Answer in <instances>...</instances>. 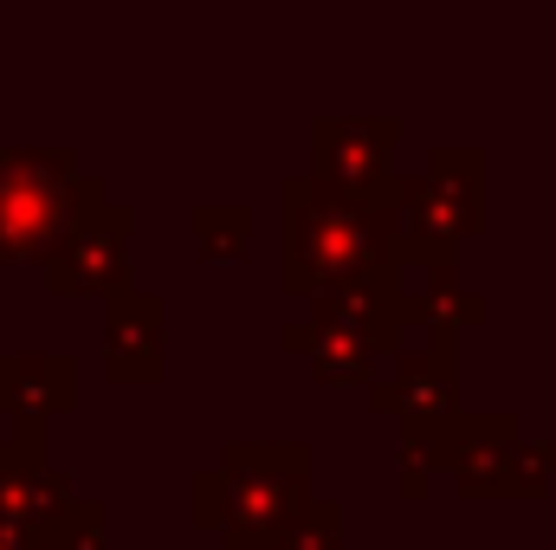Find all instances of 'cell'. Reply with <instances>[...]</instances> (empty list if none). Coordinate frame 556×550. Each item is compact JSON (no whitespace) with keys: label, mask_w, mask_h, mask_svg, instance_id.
<instances>
[{"label":"cell","mask_w":556,"mask_h":550,"mask_svg":"<svg viewBox=\"0 0 556 550\" xmlns=\"http://www.w3.org/2000/svg\"><path fill=\"white\" fill-rule=\"evenodd\" d=\"M104 376L117 389H149L168 376V304L162 291L130 285L104 298Z\"/></svg>","instance_id":"10"},{"label":"cell","mask_w":556,"mask_h":550,"mask_svg":"<svg viewBox=\"0 0 556 550\" xmlns=\"http://www.w3.org/2000/svg\"><path fill=\"white\" fill-rule=\"evenodd\" d=\"M311 479V440H227L220 460L188 479V518L214 532L220 550H278L317 499Z\"/></svg>","instance_id":"2"},{"label":"cell","mask_w":556,"mask_h":550,"mask_svg":"<svg viewBox=\"0 0 556 550\" xmlns=\"http://www.w3.org/2000/svg\"><path fill=\"white\" fill-rule=\"evenodd\" d=\"M556 479V440H525L518 414H459L446 427V486L459 499H544Z\"/></svg>","instance_id":"6"},{"label":"cell","mask_w":556,"mask_h":550,"mask_svg":"<svg viewBox=\"0 0 556 550\" xmlns=\"http://www.w3.org/2000/svg\"><path fill=\"white\" fill-rule=\"evenodd\" d=\"M395 291H402V324L408 330H433V337H453V343H459V330H479L492 317V298L459 278V260L453 266H408Z\"/></svg>","instance_id":"13"},{"label":"cell","mask_w":556,"mask_h":550,"mask_svg":"<svg viewBox=\"0 0 556 550\" xmlns=\"http://www.w3.org/2000/svg\"><path fill=\"white\" fill-rule=\"evenodd\" d=\"M91 168L78 149H0V266L39 260L46 240L78 214Z\"/></svg>","instance_id":"7"},{"label":"cell","mask_w":556,"mask_h":550,"mask_svg":"<svg viewBox=\"0 0 556 550\" xmlns=\"http://www.w3.org/2000/svg\"><path fill=\"white\" fill-rule=\"evenodd\" d=\"M72 505V479L52 466L46 440L0 434V525L13 532H52V518Z\"/></svg>","instance_id":"12"},{"label":"cell","mask_w":556,"mask_h":550,"mask_svg":"<svg viewBox=\"0 0 556 550\" xmlns=\"http://www.w3.org/2000/svg\"><path fill=\"white\" fill-rule=\"evenodd\" d=\"M376 414L395 421V434H440L459 421V363H453V337L408 330L395 343V357L363 383Z\"/></svg>","instance_id":"8"},{"label":"cell","mask_w":556,"mask_h":550,"mask_svg":"<svg viewBox=\"0 0 556 550\" xmlns=\"http://www.w3.org/2000/svg\"><path fill=\"white\" fill-rule=\"evenodd\" d=\"M188 240L201 260H247L253 253V208L247 201H201L188 214Z\"/></svg>","instance_id":"14"},{"label":"cell","mask_w":556,"mask_h":550,"mask_svg":"<svg viewBox=\"0 0 556 550\" xmlns=\"http://www.w3.org/2000/svg\"><path fill=\"white\" fill-rule=\"evenodd\" d=\"M433 479H446V427L440 434H395V492L420 505L433 492Z\"/></svg>","instance_id":"15"},{"label":"cell","mask_w":556,"mask_h":550,"mask_svg":"<svg viewBox=\"0 0 556 550\" xmlns=\"http://www.w3.org/2000/svg\"><path fill=\"white\" fill-rule=\"evenodd\" d=\"M78 402V357L72 350H0V414L13 434L46 440V427Z\"/></svg>","instance_id":"11"},{"label":"cell","mask_w":556,"mask_h":550,"mask_svg":"<svg viewBox=\"0 0 556 550\" xmlns=\"http://www.w3.org/2000/svg\"><path fill=\"white\" fill-rule=\"evenodd\" d=\"M130 240H137V208L117 201L104 175H91L78 214H72V221L46 240V253H39L46 291H52V298H117V291H130V285H137Z\"/></svg>","instance_id":"5"},{"label":"cell","mask_w":556,"mask_h":550,"mask_svg":"<svg viewBox=\"0 0 556 550\" xmlns=\"http://www.w3.org/2000/svg\"><path fill=\"white\" fill-rule=\"evenodd\" d=\"M0 550H52V545H46V532H13V525H0Z\"/></svg>","instance_id":"18"},{"label":"cell","mask_w":556,"mask_h":550,"mask_svg":"<svg viewBox=\"0 0 556 550\" xmlns=\"http://www.w3.org/2000/svg\"><path fill=\"white\" fill-rule=\"evenodd\" d=\"M492 221V155L472 142L427 149L415 175H395V227H402V273L453 266L466 240Z\"/></svg>","instance_id":"4"},{"label":"cell","mask_w":556,"mask_h":550,"mask_svg":"<svg viewBox=\"0 0 556 550\" xmlns=\"http://www.w3.org/2000/svg\"><path fill=\"white\" fill-rule=\"evenodd\" d=\"M278 550H343V505L337 499H311L304 518L291 525V538Z\"/></svg>","instance_id":"17"},{"label":"cell","mask_w":556,"mask_h":550,"mask_svg":"<svg viewBox=\"0 0 556 550\" xmlns=\"http://www.w3.org/2000/svg\"><path fill=\"white\" fill-rule=\"evenodd\" d=\"M395 149H402V117H317L304 175L330 188H389Z\"/></svg>","instance_id":"9"},{"label":"cell","mask_w":556,"mask_h":550,"mask_svg":"<svg viewBox=\"0 0 556 550\" xmlns=\"http://www.w3.org/2000/svg\"><path fill=\"white\" fill-rule=\"evenodd\" d=\"M278 214H285L278 285L291 298H317V291H343V285H382V278L402 273L395 182L389 188H330L317 175H285Z\"/></svg>","instance_id":"1"},{"label":"cell","mask_w":556,"mask_h":550,"mask_svg":"<svg viewBox=\"0 0 556 550\" xmlns=\"http://www.w3.org/2000/svg\"><path fill=\"white\" fill-rule=\"evenodd\" d=\"M46 545H52V550H111V505H104V499H78V492H72V505L52 518Z\"/></svg>","instance_id":"16"},{"label":"cell","mask_w":556,"mask_h":550,"mask_svg":"<svg viewBox=\"0 0 556 550\" xmlns=\"http://www.w3.org/2000/svg\"><path fill=\"white\" fill-rule=\"evenodd\" d=\"M402 273L382 278V285H343V291H317L304 298L311 311L278 324V350H291L298 363H311L317 383H337V389H356L369 383L395 343L408 337L402 324Z\"/></svg>","instance_id":"3"}]
</instances>
